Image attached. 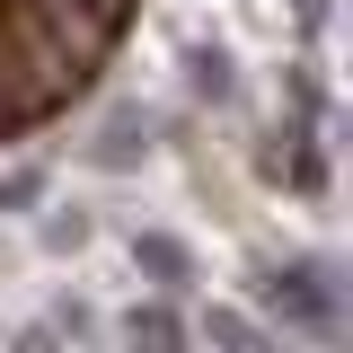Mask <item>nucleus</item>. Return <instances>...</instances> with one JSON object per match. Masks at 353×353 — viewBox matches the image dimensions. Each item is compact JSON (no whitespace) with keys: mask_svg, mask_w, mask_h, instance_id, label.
Segmentation results:
<instances>
[{"mask_svg":"<svg viewBox=\"0 0 353 353\" xmlns=\"http://www.w3.org/2000/svg\"><path fill=\"white\" fill-rule=\"evenodd\" d=\"M185 80L203 88V97H230L239 88L230 80V44H185Z\"/></svg>","mask_w":353,"mask_h":353,"instance_id":"obj_2","label":"nucleus"},{"mask_svg":"<svg viewBox=\"0 0 353 353\" xmlns=\"http://www.w3.org/2000/svg\"><path fill=\"white\" fill-rule=\"evenodd\" d=\"M141 150H150V141H132V115H115V124H106V141H97L88 159H97V168H132Z\"/></svg>","mask_w":353,"mask_h":353,"instance_id":"obj_4","label":"nucleus"},{"mask_svg":"<svg viewBox=\"0 0 353 353\" xmlns=\"http://www.w3.org/2000/svg\"><path fill=\"white\" fill-rule=\"evenodd\" d=\"M203 327H212V345H221V353H265V336L248 327V318H239V309H212Z\"/></svg>","mask_w":353,"mask_h":353,"instance_id":"obj_5","label":"nucleus"},{"mask_svg":"<svg viewBox=\"0 0 353 353\" xmlns=\"http://www.w3.org/2000/svg\"><path fill=\"white\" fill-rule=\"evenodd\" d=\"M36 194H44V168H9V176H0V203H18V212H27Z\"/></svg>","mask_w":353,"mask_h":353,"instance_id":"obj_6","label":"nucleus"},{"mask_svg":"<svg viewBox=\"0 0 353 353\" xmlns=\"http://www.w3.org/2000/svg\"><path fill=\"white\" fill-rule=\"evenodd\" d=\"M292 18H301V27H318V18H327V0H292Z\"/></svg>","mask_w":353,"mask_h":353,"instance_id":"obj_7","label":"nucleus"},{"mask_svg":"<svg viewBox=\"0 0 353 353\" xmlns=\"http://www.w3.org/2000/svg\"><path fill=\"white\" fill-rule=\"evenodd\" d=\"M124 336H132V345H150V353H176V345H185L168 309H132V318H124Z\"/></svg>","mask_w":353,"mask_h":353,"instance_id":"obj_3","label":"nucleus"},{"mask_svg":"<svg viewBox=\"0 0 353 353\" xmlns=\"http://www.w3.org/2000/svg\"><path fill=\"white\" fill-rule=\"evenodd\" d=\"M132 265H150V274H159V283H185V274H194V256H185V248H176L168 230H141V239H132Z\"/></svg>","mask_w":353,"mask_h":353,"instance_id":"obj_1","label":"nucleus"}]
</instances>
